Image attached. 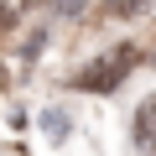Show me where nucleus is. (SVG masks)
<instances>
[{
    "mask_svg": "<svg viewBox=\"0 0 156 156\" xmlns=\"http://www.w3.org/2000/svg\"><path fill=\"white\" fill-rule=\"evenodd\" d=\"M130 68H135V47H115V52H104L99 62H89L73 83H78V89H94V94H109Z\"/></svg>",
    "mask_w": 156,
    "mask_h": 156,
    "instance_id": "f257e3e1",
    "label": "nucleus"
},
{
    "mask_svg": "<svg viewBox=\"0 0 156 156\" xmlns=\"http://www.w3.org/2000/svg\"><path fill=\"white\" fill-rule=\"evenodd\" d=\"M135 146L146 156H156V94L140 99V109H135Z\"/></svg>",
    "mask_w": 156,
    "mask_h": 156,
    "instance_id": "f03ea898",
    "label": "nucleus"
},
{
    "mask_svg": "<svg viewBox=\"0 0 156 156\" xmlns=\"http://www.w3.org/2000/svg\"><path fill=\"white\" fill-rule=\"evenodd\" d=\"M26 11H31V0H0V31H11Z\"/></svg>",
    "mask_w": 156,
    "mask_h": 156,
    "instance_id": "7ed1b4c3",
    "label": "nucleus"
}]
</instances>
